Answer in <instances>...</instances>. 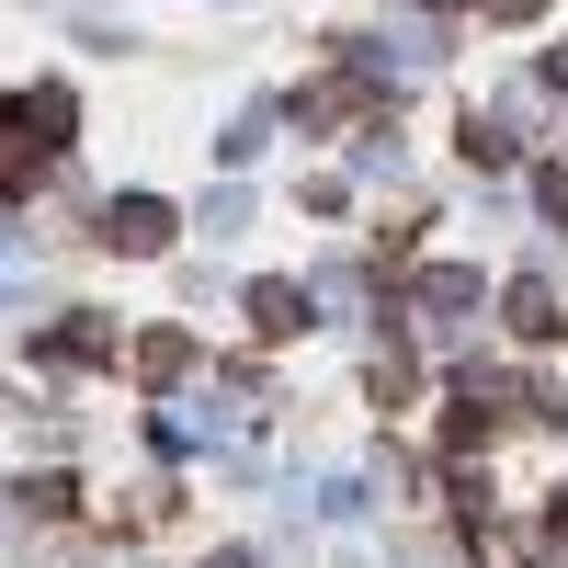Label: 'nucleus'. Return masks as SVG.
<instances>
[{
	"mask_svg": "<svg viewBox=\"0 0 568 568\" xmlns=\"http://www.w3.org/2000/svg\"><path fill=\"white\" fill-rule=\"evenodd\" d=\"M171 227H182V216H171L160 194H114L103 216H91V240H103V251H125V262H149V251H171Z\"/></svg>",
	"mask_w": 568,
	"mask_h": 568,
	"instance_id": "f257e3e1",
	"label": "nucleus"
},
{
	"mask_svg": "<svg viewBox=\"0 0 568 568\" xmlns=\"http://www.w3.org/2000/svg\"><path fill=\"white\" fill-rule=\"evenodd\" d=\"M307 318H318L307 284H284V273H262V284H251V329H262V342H296Z\"/></svg>",
	"mask_w": 568,
	"mask_h": 568,
	"instance_id": "f03ea898",
	"label": "nucleus"
},
{
	"mask_svg": "<svg viewBox=\"0 0 568 568\" xmlns=\"http://www.w3.org/2000/svg\"><path fill=\"white\" fill-rule=\"evenodd\" d=\"M409 307L420 318H466V307H478V273H466V262H420L409 273Z\"/></svg>",
	"mask_w": 568,
	"mask_h": 568,
	"instance_id": "7ed1b4c3",
	"label": "nucleus"
},
{
	"mask_svg": "<svg viewBox=\"0 0 568 568\" xmlns=\"http://www.w3.org/2000/svg\"><path fill=\"white\" fill-rule=\"evenodd\" d=\"M500 318L524 329V342H557V329H568V318H557V284H546V273H511V284H500Z\"/></svg>",
	"mask_w": 568,
	"mask_h": 568,
	"instance_id": "20e7f679",
	"label": "nucleus"
},
{
	"mask_svg": "<svg viewBox=\"0 0 568 568\" xmlns=\"http://www.w3.org/2000/svg\"><path fill=\"white\" fill-rule=\"evenodd\" d=\"M69 125H80V103H69V91H34V103H12V136H23V149H45V160L69 149Z\"/></svg>",
	"mask_w": 568,
	"mask_h": 568,
	"instance_id": "39448f33",
	"label": "nucleus"
},
{
	"mask_svg": "<svg viewBox=\"0 0 568 568\" xmlns=\"http://www.w3.org/2000/svg\"><path fill=\"white\" fill-rule=\"evenodd\" d=\"M45 364H114V318H91V307H69L58 329H45Z\"/></svg>",
	"mask_w": 568,
	"mask_h": 568,
	"instance_id": "423d86ee",
	"label": "nucleus"
},
{
	"mask_svg": "<svg viewBox=\"0 0 568 568\" xmlns=\"http://www.w3.org/2000/svg\"><path fill=\"white\" fill-rule=\"evenodd\" d=\"M296 114H307V125H375V91H364V80H318Z\"/></svg>",
	"mask_w": 568,
	"mask_h": 568,
	"instance_id": "0eeeda50",
	"label": "nucleus"
},
{
	"mask_svg": "<svg viewBox=\"0 0 568 568\" xmlns=\"http://www.w3.org/2000/svg\"><path fill=\"white\" fill-rule=\"evenodd\" d=\"M182 364H194V329H149V342H136V375H149V387H182Z\"/></svg>",
	"mask_w": 568,
	"mask_h": 568,
	"instance_id": "6e6552de",
	"label": "nucleus"
},
{
	"mask_svg": "<svg viewBox=\"0 0 568 568\" xmlns=\"http://www.w3.org/2000/svg\"><path fill=\"white\" fill-rule=\"evenodd\" d=\"M478 444H489V398H478V387H466V398L444 409V455H478Z\"/></svg>",
	"mask_w": 568,
	"mask_h": 568,
	"instance_id": "1a4fd4ad",
	"label": "nucleus"
},
{
	"mask_svg": "<svg viewBox=\"0 0 568 568\" xmlns=\"http://www.w3.org/2000/svg\"><path fill=\"white\" fill-rule=\"evenodd\" d=\"M34 182H45V149H23V136H12V149H0V194H12V205H23V194H34Z\"/></svg>",
	"mask_w": 568,
	"mask_h": 568,
	"instance_id": "9d476101",
	"label": "nucleus"
},
{
	"mask_svg": "<svg viewBox=\"0 0 568 568\" xmlns=\"http://www.w3.org/2000/svg\"><path fill=\"white\" fill-rule=\"evenodd\" d=\"M12 500H23V511H34V524H58V511H80V489H69V478H23V489H12Z\"/></svg>",
	"mask_w": 568,
	"mask_h": 568,
	"instance_id": "9b49d317",
	"label": "nucleus"
},
{
	"mask_svg": "<svg viewBox=\"0 0 568 568\" xmlns=\"http://www.w3.org/2000/svg\"><path fill=\"white\" fill-rule=\"evenodd\" d=\"M409 387H420V364H409V353H398V342H387V353H375V398H387V409H398V398H409Z\"/></svg>",
	"mask_w": 568,
	"mask_h": 568,
	"instance_id": "f8f14e48",
	"label": "nucleus"
},
{
	"mask_svg": "<svg viewBox=\"0 0 568 568\" xmlns=\"http://www.w3.org/2000/svg\"><path fill=\"white\" fill-rule=\"evenodd\" d=\"M262 136H273V114H240V125H227V136H216V149H227V171H240V160H262Z\"/></svg>",
	"mask_w": 568,
	"mask_h": 568,
	"instance_id": "ddd939ff",
	"label": "nucleus"
},
{
	"mask_svg": "<svg viewBox=\"0 0 568 568\" xmlns=\"http://www.w3.org/2000/svg\"><path fill=\"white\" fill-rule=\"evenodd\" d=\"M466 160H478V171H500V160H511V125H478V114H466Z\"/></svg>",
	"mask_w": 568,
	"mask_h": 568,
	"instance_id": "4468645a",
	"label": "nucleus"
},
{
	"mask_svg": "<svg viewBox=\"0 0 568 568\" xmlns=\"http://www.w3.org/2000/svg\"><path fill=\"white\" fill-rule=\"evenodd\" d=\"M546 535H557V546H568V489H546Z\"/></svg>",
	"mask_w": 568,
	"mask_h": 568,
	"instance_id": "2eb2a0df",
	"label": "nucleus"
},
{
	"mask_svg": "<svg viewBox=\"0 0 568 568\" xmlns=\"http://www.w3.org/2000/svg\"><path fill=\"white\" fill-rule=\"evenodd\" d=\"M489 12H500V23H535V12H546V0H489Z\"/></svg>",
	"mask_w": 568,
	"mask_h": 568,
	"instance_id": "dca6fc26",
	"label": "nucleus"
},
{
	"mask_svg": "<svg viewBox=\"0 0 568 568\" xmlns=\"http://www.w3.org/2000/svg\"><path fill=\"white\" fill-rule=\"evenodd\" d=\"M205 568H251V557H240V546H216V557H205Z\"/></svg>",
	"mask_w": 568,
	"mask_h": 568,
	"instance_id": "f3484780",
	"label": "nucleus"
},
{
	"mask_svg": "<svg viewBox=\"0 0 568 568\" xmlns=\"http://www.w3.org/2000/svg\"><path fill=\"white\" fill-rule=\"evenodd\" d=\"M546 80H557V91H568V45H557V58H546Z\"/></svg>",
	"mask_w": 568,
	"mask_h": 568,
	"instance_id": "a211bd4d",
	"label": "nucleus"
},
{
	"mask_svg": "<svg viewBox=\"0 0 568 568\" xmlns=\"http://www.w3.org/2000/svg\"><path fill=\"white\" fill-rule=\"evenodd\" d=\"M12 262H23V251H12V240H0V284H12Z\"/></svg>",
	"mask_w": 568,
	"mask_h": 568,
	"instance_id": "6ab92c4d",
	"label": "nucleus"
},
{
	"mask_svg": "<svg viewBox=\"0 0 568 568\" xmlns=\"http://www.w3.org/2000/svg\"><path fill=\"white\" fill-rule=\"evenodd\" d=\"M420 12H455V0H420Z\"/></svg>",
	"mask_w": 568,
	"mask_h": 568,
	"instance_id": "aec40b11",
	"label": "nucleus"
}]
</instances>
